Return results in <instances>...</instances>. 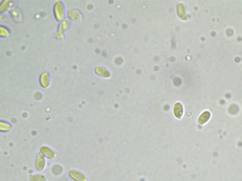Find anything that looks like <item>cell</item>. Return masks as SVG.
Wrapping results in <instances>:
<instances>
[{"label": "cell", "instance_id": "obj_1", "mask_svg": "<svg viewBox=\"0 0 242 181\" xmlns=\"http://www.w3.org/2000/svg\"><path fill=\"white\" fill-rule=\"evenodd\" d=\"M210 117L211 113L209 112H204L199 117L198 119V124L200 125H203L210 119Z\"/></svg>", "mask_w": 242, "mask_h": 181}, {"label": "cell", "instance_id": "obj_2", "mask_svg": "<svg viewBox=\"0 0 242 181\" xmlns=\"http://www.w3.org/2000/svg\"><path fill=\"white\" fill-rule=\"evenodd\" d=\"M174 114L177 118H180L183 113V108L182 105L180 103H177L175 105L174 109Z\"/></svg>", "mask_w": 242, "mask_h": 181}]
</instances>
